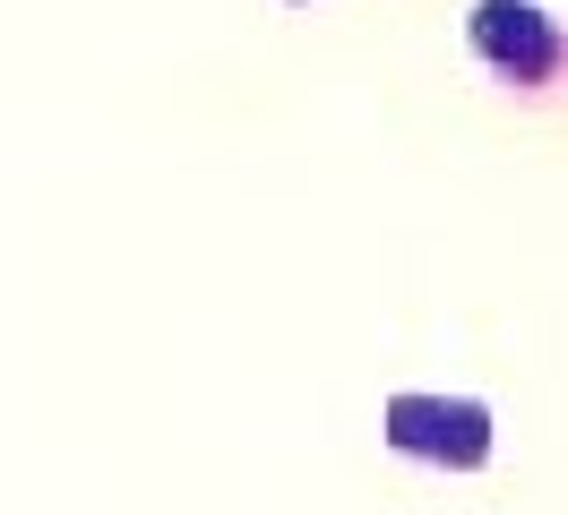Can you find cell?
Masks as SVG:
<instances>
[{"instance_id": "obj_1", "label": "cell", "mask_w": 568, "mask_h": 515, "mask_svg": "<svg viewBox=\"0 0 568 515\" xmlns=\"http://www.w3.org/2000/svg\"><path fill=\"white\" fill-rule=\"evenodd\" d=\"M379 439L439 473H483L499 446V412L483 395H448V387H396L379 404Z\"/></svg>"}, {"instance_id": "obj_2", "label": "cell", "mask_w": 568, "mask_h": 515, "mask_svg": "<svg viewBox=\"0 0 568 515\" xmlns=\"http://www.w3.org/2000/svg\"><path fill=\"white\" fill-rule=\"evenodd\" d=\"M465 52L491 69L499 86L534 95V86H551L568 69V27L542 0H474L465 9Z\"/></svg>"}]
</instances>
